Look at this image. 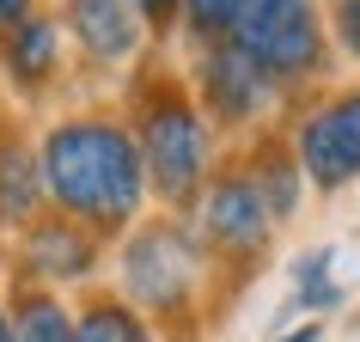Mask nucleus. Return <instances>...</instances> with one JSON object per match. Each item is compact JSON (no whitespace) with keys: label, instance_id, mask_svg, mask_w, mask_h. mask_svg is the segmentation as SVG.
<instances>
[{"label":"nucleus","instance_id":"1","mask_svg":"<svg viewBox=\"0 0 360 342\" xmlns=\"http://www.w3.org/2000/svg\"><path fill=\"white\" fill-rule=\"evenodd\" d=\"M43 190L56 196V214L79 220L86 232L110 239L129 232L147 202V171L129 122L116 116H68L43 134Z\"/></svg>","mask_w":360,"mask_h":342},{"label":"nucleus","instance_id":"2","mask_svg":"<svg viewBox=\"0 0 360 342\" xmlns=\"http://www.w3.org/2000/svg\"><path fill=\"white\" fill-rule=\"evenodd\" d=\"M202 287H208V251H202L190 220L159 214V220H141L129 232V245H122V293L153 324V336L165 330L171 342H195Z\"/></svg>","mask_w":360,"mask_h":342},{"label":"nucleus","instance_id":"3","mask_svg":"<svg viewBox=\"0 0 360 342\" xmlns=\"http://www.w3.org/2000/svg\"><path fill=\"white\" fill-rule=\"evenodd\" d=\"M208 116L190 98V86L171 74H141L134 80V147H141V171H147V190L159 202H171V214L190 208L202 184H208Z\"/></svg>","mask_w":360,"mask_h":342},{"label":"nucleus","instance_id":"4","mask_svg":"<svg viewBox=\"0 0 360 342\" xmlns=\"http://www.w3.org/2000/svg\"><path fill=\"white\" fill-rule=\"evenodd\" d=\"M232 43L263 68L281 92L330 74V19L318 0H257L232 25Z\"/></svg>","mask_w":360,"mask_h":342},{"label":"nucleus","instance_id":"5","mask_svg":"<svg viewBox=\"0 0 360 342\" xmlns=\"http://www.w3.org/2000/svg\"><path fill=\"white\" fill-rule=\"evenodd\" d=\"M190 214H195V239L208 251V263L232 269L238 281L269 257L275 214L263 208V196H257V184H250L245 165L208 171V184H202V196L190 202Z\"/></svg>","mask_w":360,"mask_h":342},{"label":"nucleus","instance_id":"6","mask_svg":"<svg viewBox=\"0 0 360 342\" xmlns=\"http://www.w3.org/2000/svg\"><path fill=\"white\" fill-rule=\"evenodd\" d=\"M195 104L208 122H226V129H245L257 116H269L281 104V86L257 68V61L238 49L232 37H214V43H195Z\"/></svg>","mask_w":360,"mask_h":342},{"label":"nucleus","instance_id":"7","mask_svg":"<svg viewBox=\"0 0 360 342\" xmlns=\"http://www.w3.org/2000/svg\"><path fill=\"white\" fill-rule=\"evenodd\" d=\"M300 171L318 190H348L360 177V86H342L311 104L300 122Z\"/></svg>","mask_w":360,"mask_h":342},{"label":"nucleus","instance_id":"8","mask_svg":"<svg viewBox=\"0 0 360 342\" xmlns=\"http://www.w3.org/2000/svg\"><path fill=\"white\" fill-rule=\"evenodd\" d=\"M98 263V232H86L68 214H37L25 227V269L49 275V281H79Z\"/></svg>","mask_w":360,"mask_h":342},{"label":"nucleus","instance_id":"9","mask_svg":"<svg viewBox=\"0 0 360 342\" xmlns=\"http://www.w3.org/2000/svg\"><path fill=\"white\" fill-rule=\"evenodd\" d=\"M68 31L98 68H116L141 49V19H134L129 0H68Z\"/></svg>","mask_w":360,"mask_h":342},{"label":"nucleus","instance_id":"10","mask_svg":"<svg viewBox=\"0 0 360 342\" xmlns=\"http://www.w3.org/2000/svg\"><path fill=\"white\" fill-rule=\"evenodd\" d=\"M245 171H250V184H257V196H263V208L275 214V227H281V220H293V208H300V190H305L300 153L287 147L281 134H263V141L250 147Z\"/></svg>","mask_w":360,"mask_h":342},{"label":"nucleus","instance_id":"11","mask_svg":"<svg viewBox=\"0 0 360 342\" xmlns=\"http://www.w3.org/2000/svg\"><path fill=\"white\" fill-rule=\"evenodd\" d=\"M0 56H6V74L19 80V86H49V74H56L61 61V31L56 19H43V13H25L19 25H6L0 31Z\"/></svg>","mask_w":360,"mask_h":342},{"label":"nucleus","instance_id":"12","mask_svg":"<svg viewBox=\"0 0 360 342\" xmlns=\"http://www.w3.org/2000/svg\"><path fill=\"white\" fill-rule=\"evenodd\" d=\"M43 202V159L25 147L19 134H0V220L6 227H31Z\"/></svg>","mask_w":360,"mask_h":342},{"label":"nucleus","instance_id":"13","mask_svg":"<svg viewBox=\"0 0 360 342\" xmlns=\"http://www.w3.org/2000/svg\"><path fill=\"white\" fill-rule=\"evenodd\" d=\"M74 342H159V336H153V324L129 300H110L104 293V300H92L74 318Z\"/></svg>","mask_w":360,"mask_h":342},{"label":"nucleus","instance_id":"14","mask_svg":"<svg viewBox=\"0 0 360 342\" xmlns=\"http://www.w3.org/2000/svg\"><path fill=\"white\" fill-rule=\"evenodd\" d=\"M13 342H74V318L61 312L56 293L25 287L19 305H13Z\"/></svg>","mask_w":360,"mask_h":342},{"label":"nucleus","instance_id":"15","mask_svg":"<svg viewBox=\"0 0 360 342\" xmlns=\"http://www.w3.org/2000/svg\"><path fill=\"white\" fill-rule=\"evenodd\" d=\"M257 0H184V25H190L195 43H214V37H232V25L245 19Z\"/></svg>","mask_w":360,"mask_h":342},{"label":"nucleus","instance_id":"16","mask_svg":"<svg viewBox=\"0 0 360 342\" xmlns=\"http://www.w3.org/2000/svg\"><path fill=\"white\" fill-rule=\"evenodd\" d=\"M323 263H330V251H311V257H300V269H293V281H300V300L305 305H336L342 287L323 281Z\"/></svg>","mask_w":360,"mask_h":342},{"label":"nucleus","instance_id":"17","mask_svg":"<svg viewBox=\"0 0 360 342\" xmlns=\"http://www.w3.org/2000/svg\"><path fill=\"white\" fill-rule=\"evenodd\" d=\"M129 6H134V19H141V31H159V37L184 25V0H129Z\"/></svg>","mask_w":360,"mask_h":342},{"label":"nucleus","instance_id":"18","mask_svg":"<svg viewBox=\"0 0 360 342\" xmlns=\"http://www.w3.org/2000/svg\"><path fill=\"white\" fill-rule=\"evenodd\" d=\"M330 31H336V43L360 61V0H330Z\"/></svg>","mask_w":360,"mask_h":342},{"label":"nucleus","instance_id":"19","mask_svg":"<svg viewBox=\"0 0 360 342\" xmlns=\"http://www.w3.org/2000/svg\"><path fill=\"white\" fill-rule=\"evenodd\" d=\"M25 13H31V0H0V31H6V25H19Z\"/></svg>","mask_w":360,"mask_h":342},{"label":"nucleus","instance_id":"20","mask_svg":"<svg viewBox=\"0 0 360 342\" xmlns=\"http://www.w3.org/2000/svg\"><path fill=\"white\" fill-rule=\"evenodd\" d=\"M275 342H318V324H305V330H293V336H275Z\"/></svg>","mask_w":360,"mask_h":342},{"label":"nucleus","instance_id":"21","mask_svg":"<svg viewBox=\"0 0 360 342\" xmlns=\"http://www.w3.org/2000/svg\"><path fill=\"white\" fill-rule=\"evenodd\" d=\"M0 342H13V318L6 312H0Z\"/></svg>","mask_w":360,"mask_h":342}]
</instances>
